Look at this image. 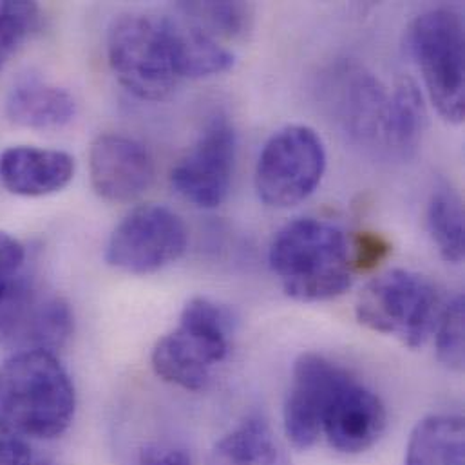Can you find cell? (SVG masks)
Listing matches in <instances>:
<instances>
[{
	"label": "cell",
	"instance_id": "3",
	"mask_svg": "<svg viewBox=\"0 0 465 465\" xmlns=\"http://www.w3.org/2000/svg\"><path fill=\"white\" fill-rule=\"evenodd\" d=\"M268 261L295 301H328L353 282L350 237L328 222L302 218L284 225L272 239Z\"/></svg>",
	"mask_w": 465,
	"mask_h": 465
},
{
	"label": "cell",
	"instance_id": "9",
	"mask_svg": "<svg viewBox=\"0 0 465 465\" xmlns=\"http://www.w3.org/2000/svg\"><path fill=\"white\" fill-rule=\"evenodd\" d=\"M189 246L183 220L167 207L143 205L113 231L105 261L122 272L145 275L178 261Z\"/></svg>",
	"mask_w": 465,
	"mask_h": 465
},
{
	"label": "cell",
	"instance_id": "25",
	"mask_svg": "<svg viewBox=\"0 0 465 465\" xmlns=\"http://www.w3.org/2000/svg\"><path fill=\"white\" fill-rule=\"evenodd\" d=\"M350 248L353 272H368L390 255L391 242L381 233L361 232L350 239Z\"/></svg>",
	"mask_w": 465,
	"mask_h": 465
},
{
	"label": "cell",
	"instance_id": "21",
	"mask_svg": "<svg viewBox=\"0 0 465 465\" xmlns=\"http://www.w3.org/2000/svg\"><path fill=\"white\" fill-rule=\"evenodd\" d=\"M180 9L209 35L231 40L244 38L253 22V9L244 2H183Z\"/></svg>",
	"mask_w": 465,
	"mask_h": 465
},
{
	"label": "cell",
	"instance_id": "23",
	"mask_svg": "<svg viewBox=\"0 0 465 465\" xmlns=\"http://www.w3.org/2000/svg\"><path fill=\"white\" fill-rule=\"evenodd\" d=\"M464 297L455 295L437 321V355L450 370L464 368Z\"/></svg>",
	"mask_w": 465,
	"mask_h": 465
},
{
	"label": "cell",
	"instance_id": "24",
	"mask_svg": "<svg viewBox=\"0 0 465 465\" xmlns=\"http://www.w3.org/2000/svg\"><path fill=\"white\" fill-rule=\"evenodd\" d=\"M25 248L9 233L0 232V302L7 299L27 275Z\"/></svg>",
	"mask_w": 465,
	"mask_h": 465
},
{
	"label": "cell",
	"instance_id": "12",
	"mask_svg": "<svg viewBox=\"0 0 465 465\" xmlns=\"http://www.w3.org/2000/svg\"><path fill=\"white\" fill-rule=\"evenodd\" d=\"M235 133L223 118H214L196 145L173 169L174 191L200 209L220 207L232 185Z\"/></svg>",
	"mask_w": 465,
	"mask_h": 465
},
{
	"label": "cell",
	"instance_id": "14",
	"mask_svg": "<svg viewBox=\"0 0 465 465\" xmlns=\"http://www.w3.org/2000/svg\"><path fill=\"white\" fill-rule=\"evenodd\" d=\"M74 160L64 151L27 145L0 154L2 185L15 196L42 198L65 189L74 176Z\"/></svg>",
	"mask_w": 465,
	"mask_h": 465
},
{
	"label": "cell",
	"instance_id": "26",
	"mask_svg": "<svg viewBox=\"0 0 465 465\" xmlns=\"http://www.w3.org/2000/svg\"><path fill=\"white\" fill-rule=\"evenodd\" d=\"M0 465H35L29 446L5 420L0 419Z\"/></svg>",
	"mask_w": 465,
	"mask_h": 465
},
{
	"label": "cell",
	"instance_id": "28",
	"mask_svg": "<svg viewBox=\"0 0 465 465\" xmlns=\"http://www.w3.org/2000/svg\"><path fill=\"white\" fill-rule=\"evenodd\" d=\"M35 465H56L53 464V462H49V460H40V462H36Z\"/></svg>",
	"mask_w": 465,
	"mask_h": 465
},
{
	"label": "cell",
	"instance_id": "15",
	"mask_svg": "<svg viewBox=\"0 0 465 465\" xmlns=\"http://www.w3.org/2000/svg\"><path fill=\"white\" fill-rule=\"evenodd\" d=\"M5 114L18 127L60 129L74 118L76 104L65 89L36 76H25L11 87Z\"/></svg>",
	"mask_w": 465,
	"mask_h": 465
},
{
	"label": "cell",
	"instance_id": "1",
	"mask_svg": "<svg viewBox=\"0 0 465 465\" xmlns=\"http://www.w3.org/2000/svg\"><path fill=\"white\" fill-rule=\"evenodd\" d=\"M386 424L379 395L346 368L319 353L295 361L284 404V431L295 448L308 450L326 437L335 451L357 455L382 437Z\"/></svg>",
	"mask_w": 465,
	"mask_h": 465
},
{
	"label": "cell",
	"instance_id": "13",
	"mask_svg": "<svg viewBox=\"0 0 465 465\" xmlns=\"http://www.w3.org/2000/svg\"><path fill=\"white\" fill-rule=\"evenodd\" d=\"M94 193L113 203L140 198L154 180V162L138 140L124 134L98 136L89 153Z\"/></svg>",
	"mask_w": 465,
	"mask_h": 465
},
{
	"label": "cell",
	"instance_id": "11",
	"mask_svg": "<svg viewBox=\"0 0 465 465\" xmlns=\"http://www.w3.org/2000/svg\"><path fill=\"white\" fill-rule=\"evenodd\" d=\"M74 330V317L65 299L45 295L25 275L15 292L0 302V339L20 350L54 353Z\"/></svg>",
	"mask_w": 465,
	"mask_h": 465
},
{
	"label": "cell",
	"instance_id": "5",
	"mask_svg": "<svg viewBox=\"0 0 465 465\" xmlns=\"http://www.w3.org/2000/svg\"><path fill=\"white\" fill-rule=\"evenodd\" d=\"M406 45L439 114L462 124L465 114L464 20L450 7L419 15L406 31Z\"/></svg>",
	"mask_w": 465,
	"mask_h": 465
},
{
	"label": "cell",
	"instance_id": "22",
	"mask_svg": "<svg viewBox=\"0 0 465 465\" xmlns=\"http://www.w3.org/2000/svg\"><path fill=\"white\" fill-rule=\"evenodd\" d=\"M42 22L35 2H0V71Z\"/></svg>",
	"mask_w": 465,
	"mask_h": 465
},
{
	"label": "cell",
	"instance_id": "19",
	"mask_svg": "<svg viewBox=\"0 0 465 465\" xmlns=\"http://www.w3.org/2000/svg\"><path fill=\"white\" fill-rule=\"evenodd\" d=\"M213 465H288V460L268 424L248 419L218 442Z\"/></svg>",
	"mask_w": 465,
	"mask_h": 465
},
{
	"label": "cell",
	"instance_id": "8",
	"mask_svg": "<svg viewBox=\"0 0 465 465\" xmlns=\"http://www.w3.org/2000/svg\"><path fill=\"white\" fill-rule=\"evenodd\" d=\"M326 171V149L306 125H286L264 143L255 167V191L272 209H290L308 200Z\"/></svg>",
	"mask_w": 465,
	"mask_h": 465
},
{
	"label": "cell",
	"instance_id": "10",
	"mask_svg": "<svg viewBox=\"0 0 465 465\" xmlns=\"http://www.w3.org/2000/svg\"><path fill=\"white\" fill-rule=\"evenodd\" d=\"M321 98L335 124L357 143L384 149L391 93L357 62L331 65L321 82Z\"/></svg>",
	"mask_w": 465,
	"mask_h": 465
},
{
	"label": "cell",
	"instance_id": "20",
	"mask_svg": "<svg viewBox=\"0 0 465 465\" xmlns=\"http://www.w3.org/2000/svg\"><path fill=\"white\" fill-rule=\"evenodd\" d=\"M428 231L444 261L460 264L464 261V207L460 196L450 187H439L428 207Z\"/></svg>",
	"mask_w": 465,
	"mask_h": 465
},
{
	"label": "cell",
	"instance_id": "6",
	"mask_svg": "<svg viewBox=\"0 0 465 465\" xmlns=\"http://www.w3.org/2000/svg\"><path fill=\"white\" fill-rule=\"evenodd\" d=\"M440 299L430 279L410 270H390L361 292L355 313L366 328L420 348L435 331Z\"/></svg>",
	"mask_w": 465,
	"mask_h": 465
},
{
	"label": "cell",
	"instance_id": "7",
	"mask_svg": "<svg viewBox=\"0 0 465 465\" xmlns=\"http://www.w3.org/2000/svg\"><path fill=\"white\" fill-rule=\"evenodd\" d=\"M107 58L118 82L140 100H165L180 82L163 16L116 18L107 33Z\"/></svg>",
	"mask_w": 465,
	"mask_h": 465
},
{
	"label": "cell",
	"instance_id": "18",
	"mask_svg": "<svg viewBox=\"0 0 465 465\" xmlns=\"http://www.w3.org/2000/svg\"><path fill=\"white\" fill-rule=\"evenodd\" d=\"M428 125V109L419 85L402 78L390 98V111L384 129V149L401 158L417 153Z\"/></svg>",
	"mask_w": 465,
	"mask_h": 465
},
{
	"label": "cell",
	"instance_id": "16",
	"mask_svg": "<svg viewBox=\"0 0 465 465\" xmlns=\"http://www.w3.org/2000/svg\"><path fill=\"white\" fill-rule=\"evenodd\" d=\"M180 80L222 74L233 65V53L189 20L163 16Z\"/></svg>",
	"mask_w": 465,
	"mask_h": 465
},
{
	"label": "cell",
	"instance_id": "27",
	"mask_svg": "<svg viewBox=\"0 0 465 465\" xmlns=\"http://www.w3.org/2000/svg\"><path fill=\"white\" fill-rule=\"evenodd\" d=\"M140 465H193V459L180 448L147 446L140 453Z\"/></svg>",
	"mask_w": 465,
	"mask_h": 465
},
{
	"label": "cell",
	"instance_id": "4",
	"mask_svg": "<svg viewBox=\"0 0 465 465\" xmlns=\"http://www.w3.org/2000/svg\"><path fill=\"white\" fill-rule=\"evenodd\" d=\"M232 315L207 297L191 299L174 331L162 337L151 355L158 377L187 391H202L213 368L231 351Z\"/></svg>",
	"mask_w": 465,
	"mask_h": 465
},
{
	"label": "cell",
	"instance_id": "2",
	"mask_svg": "<svg viewBox=\"0 0 465 465\" xmlns=\"http://www.w3.org/2000/svg\"><path fill=\"white\" fill-rule=\"evenodd\" d=\"M76 393L54 353L18 350L0 366V419L22 437L51 440L74 419Z\"/></svg>",
	"mask_w": 465,
	"mask_h": 465
},
{
	"label": "cell",
	"instance_id": "17",
	"mask_svg": "<svg viewBox=\"0 0 465 465\" xmlns=\"http://www.w3.org/2000/svg\"><path fill=\"white\" fill-rule=\"evenodd\" d=\"M404 465H465L464 419L431 415L420 420L410 437Z\"/></svg>",
	"mask_w": 465,
	"mask_h": 465
}]
</instances>
